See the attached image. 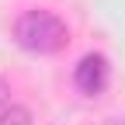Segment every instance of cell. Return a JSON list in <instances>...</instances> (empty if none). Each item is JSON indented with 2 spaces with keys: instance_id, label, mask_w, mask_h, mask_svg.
Segmentation results:
<instances>
[{
  "instance_id": "obj_1",
  "label": "cell",
  "mask_w": 125,
  "mask_h": 125,
  "mask_svg": "<svg viewBox=\"0 0 125 125\" xmlns=\"http://www.w3.org/2000/svg\"><path fill=\"white\" fill-rule=\"evenodd\" d=\"M14 38H18V45L24 52L31 56H56L66 49V42H70V28L66 21L59 18V14L52 10H24L18 21H14Z\"/></svg>"
},
{
  "instance_id": "obj_4",
  "label": "cell",
  "mask_w": 125,
  "mask_h": 125,
  "mask_svg": "<svg viewBox=\"0 0 125 125\" xmlns=\"http://www.w3.org/2000/svg\"><path fill=\"white\" fill-rule=\"evenodd\" d=\"M10 104H14V101H10V83L4 80V76H0V115H4Z\"/></svg>"
},
{
  "instance_id": "obj_2",
  "label": "cell",
  "mask_w": 125,
  "mask_h": 125,
  "mask_svg": "<svg viewBox=\"0 0 125 125\" xmlns=\"http://www.w3.org/2000/svg\"><path fill=\"white\" fill-rule=\"evenodd\" d=\"M73 83L83 94L97 97V94L108 87V59L101 52H87L80 62H76V70H73Z\"/></svg>"
},
{
  "instance_id": "obj_3",
  "label": "cell",
  "mask_w": 125,
  "mask_h": 125,
  "mask_svg": "<svg viewBox=\"0 0 125 125\" xmlns=\"http://www.w3.org/2000/svg\"><path fill=\"white\" fill-rule=\"evenodd\" d=\"M0 125H31V111L24 104H10L4 115H0Z\"/></svg>"
}]
</instances>
